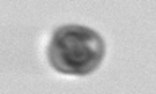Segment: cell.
Instances as JSON below:
<instances>
[{
	"instance_id": "cell-1",
	"label": "cell",
	"mask_w": 156,
	"mask_h": 94,
	"mask_svg": "<svg viewBox=\"0 0 156 94\" xmlns=\"http://www.w3.org/2000/svg\"><path fill=\"white\" fill-rule=\"evenodd\" d=\"M49 63L65 75H88L104 57V41L96 31L85 26L55 29L49 44Z\"/></svg>"
}]
</instances>
